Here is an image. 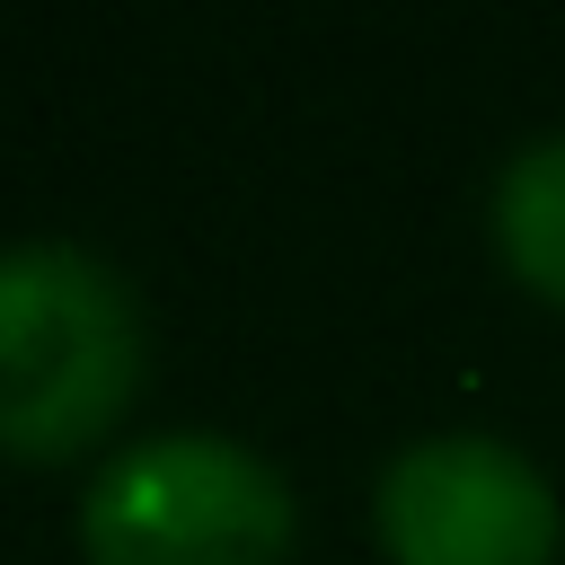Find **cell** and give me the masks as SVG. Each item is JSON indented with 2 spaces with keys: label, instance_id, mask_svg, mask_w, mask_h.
Instances as JSON below:
<instances>
[{
  "label": "cell",
  "instance_id": "cell-2",
  "mask_svg": "<svg viewBox=\"0 0 565 565\" xmlns=\"http://www.w3.org/2000/svg\"><path fill=\"white\" fill-rule=\"evenodd\" d=\"M300 503L282 468L230 433L124 441L79 494L88 565H282Z\"/></svg>",
  "mask_w": 565,
  "mask_h": 565
},
{
  "label": "cell",
  "instance_id": "cell-3",
  "mask_svg": "<svg viewBox=\"0 0 565 565\" xmlns=\"http://www.w3.org/2000/svg\"><path fill=\"white\" fill-rule=\"evenodd\" d=\"M388 565H556V486L494 433H424L371 486Z\"/></svg>",
  "mask_w": 565,
  "mask_h": 565
},
{
  "label": "cell",
  "instance_id": "cell-1",
  "mask_svg": "<svg viewBox=\"0 0 565 565\" xmlns=\"http://www.w3.org/2000/svg\"><path fill=\"white\" fill-rule=\"evenodd\" d=\"M150 344L132 282L79 238L0 247V450L71 459L124 424Z\"/></svg>",
  "mask_w": 565,
  "mask_h": 565
},
{
  "label": "cell",
  "instance_id": "cell-4",
  "mask_svg": "<svg viewBox=\"0 0 565 565\" xmlns=\"http://www.w3.org/2000/svg\"><path fill=\"white\" fill-rule=\"evenodd\" d=\"M486 221H494V256H503V274H512L530 300L565 309V132L521 141V150L503 159Z\"/></svg>",
  "mask_w": 565,
  "mask_h": 565
}]
</instances>
